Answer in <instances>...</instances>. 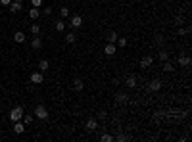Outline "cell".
<instances>
[{"label": "cell", "mask_w": 192, "mask_h": 142, "mask_svg": "<svg viewBox=\"0 0 192 142\" xmlns=\"http://www.w3.org/2000/svg\"><path fill=\"white\" fill-rule=\"evenodd\" d=\"M39 69L42 71V73L50 69V63H48V60H40V62H39Z\"/></svg>", "instance_id": "obj_15"}, {"label": "cell", "mask_w": 192, "mask_h": 142, "mask_svg": "<svg viewBox=\"0 0 192 142\" xmlns=\"http://www.w3.org/2000/svg\"><path fill=\"white\" fill-rule=\"evenodd\" d=\"M161 88V81L160 79H154L150 84H148V90H150V92H158Z\"/></svg>", "instance_id": "obj_7"}, {"label": "cell", "mask_w": 192, "mask_h": 142, "mask_svg": "<svg viewBox=\"0 0 192 142\" xmlns=\"http://www.w3.org/2000/svg\"><path fill=\"white\" fill-rule=\"evenodd\" d=\"M50 13H52V8H50V6H46V8H44V16H50Z\"/></svg>", "instance_id": "obj_34"}, {"label": "cell", "mask_w": 192, "mask_h": 142, "mask_svg": "<svg viewBox=\"0 0 192 142\" xmlns=\"http://www.w3.org/2000/svg\"><path fill=\"white\" fill-rule=\"evenodd\" d=\"M100 140H102V142H111V140H115V138H113V136H111V134H108V133H104V134H102V136H100Z\"/></svg>", "instance_id": "obj_25"}, {"label": "cell", "mask_w": 192, "mask_h": 142, "mask_svg": "<svg viewBox=\"0 0 192 142\" xmlns=\"http://www.w3.org/2000/svg\"><path fill=\"white\" fill-rule=\"evenodd\" d=\"M25 39H27V37H25L23 31H17L16 35H13V40H16V42H25Z\"/></svg>", "instance_id": "obj_16"}, {"label": "cell", "mask_w": 192, "mask_h": 142, "mask_svg": "<svg viewBox=\"0 0 192 142\" xmlns=\"http://www.w3.org/2000/svg\"><path fill=\"white\" fill-rule=\"evenodd\" d=\"M190 29H183V27H179V37H183V35H186Z\"/></svg>", "instance_id": "obj_31"}, {"label": "cell", "mask_w": 192, "mask_h": 142, "mask_svg": "<svg viewBox=\"0 0 192 142\" xmlns=\"http://www.w3.org/2000/svg\"><path fill=\"white\" fill-rule=\"evenodd\" d=\"M161 42H163V37L161 35H156V44H161Z\"/></svg>", "instance_id": "obj_32"}, {"label": "cell", "mask_w": 192, "mask_h": 142, "mask_svg": "<svg viewBox=\"0 0 192 142\" xmlns=\"http://www.w3.org/2000/svg\"><path fill=\"white\" fill-rule=\"evenodd\" d=\"M127 138H129V136H125V134H117V136H115V140H119V142H125Z\"/></svg>", "instance_id": "obj_30"}, {"label": "cell", "mask_w": 192, "mask_h": 142, "mask_svg": "<svg viewBox=\"0 0 192 142\" xmlns=\"http://www.w3.org/2000/svg\"><path fill=\"white\" fill-rule=\"evenodd\" d=\"M152 62H154V58H152V56H144V58H142V60H140V67H144V69H148V67H150V65H152Z\"/></svg>", "instance_id": "obj_10"}, {"label": "cell", "mask_w": 192, "mask_h": 142, "mask_svg": "<svg viewBox=\"0 0 192 142\" xmlns=\"http://www.w3.org/2000/svg\"><path fill=\"white\" fill-rule=\"evenodd\" d=\"M125 84H127L129 88H134V87L138 84V83H137V77H133V75H131V77H127V83H125Z\"/></svg>", "instance_id": "obj_18"}, {"label": "cell", "mask_w": 192, "mask_h": 142, "mask_svg": "<svg viewBox=\"0 0 192 142\" xmlns=\"http://www.w3.org/2000/svg\"><path fill=\"white\" fill-rule=\"evenodd\" d=\"M179 63H181V67H190V56L181 54L179 56Z\"/></svg>", "instance_id": "obj_9"}, {"label": "cell", "mask_w": 192, "mask_h": 142, "mask_svg": "<svg viewBox=\"0 0 192 142\" xmlns=\"http://www.w3.org/2000/svg\"><path fill=\"white\" fill-rule=\"evenodd\" d=\"M158 58H160V62H167L169 60V52L165 50V48H161L160 54H158Z\"/></svg>", "instance_id": "obj_17"}, {"label": "cell", "mask_w": 192, "mask_h": 142, "mask_svg": "<svg viewBox=\"0 0 192 142\" xmlns=\"http://www.w3.org/2000/svg\"><path fill=\"white\" fill-rule=\"evenodd\" d=\"M175 23H177V25H179V27H181V25L184 23V21H183V17L179 16V17H175Z\"/></svg>", "instance_id": "obj_33"}, {"label": "cell", "mask_w": 192, "mask_h": 142, "mask_svg": "<svg viewBox=\"0 0 192 142\" xmlns=\"http://www.w3.org/2000/svg\"><path fill=\"white\" fill-rule=\"evenodd\" d=\"M115 52H117V46L111 44V42H108V44L104 46V54H106V56H113Z\"/></svg>", "instance_id": "obj_6"}, {"label": "cell", "mask_w": 192, "mask_h": 142, "mask_svg": "<svg viewBox=\"0 0 192 142\" xmlns=\"http://www.w3.org/2000/svg\"><path fill=\"white\" fill-rule=\"evenodd\" d=\"M173 69H175V67H173L169 62H163V71H173Z\"/></svg>", "instance_id": "obj_27"}, {"label": "cell", "mask_w": 192, "mask_h": 142, "mask_svg": "<svg viewBox=\"0 0 192 142\" xmlns=\"http://www.w3.org/2000/svg\"><path fill=\"white\" fill-rule=\"evenodd\" d=\"M87 129H88V131H96V129H98V121H96L94 117H88V119H87Z\"/></svg>", "instance_id": "obj_11"}, {"label": "cell", "mask_w": 192, "mask_h": 142, "mask_svg": "<svg viewBox=\"0 0 192 142\" xmlns=\"http://www.w3.org/2000/svg\"><path fill=\"white\" fill-rule=\"evenodd\" d=\"M21 117H23V108H21V106L12 108V111H10V121H12V123L21 121Z\"/></svg>", "instance_id": "obj_1"}, {"label": "cell", "mask_w": 192, "mask_h": 142, "mask_svg": "<svg viewBox=\"0 0 192 142\" xmlns=\"http://www.w3.org/2000/svg\"><path fill=\"white\" fill-rule=\"evenodd\" d=\"M31 33H33V35H39V33H40V27H39L37 23H35V25H31Z\"/></svg>", "instance_id": "obj_28"}, {"label": "cell", "mask_w": 192, "mask_h": 142, "mask_svg": "<svg viewBox=\"0 0 192 142\" xmlns=\"http://www.w3.org/2000/svg\"><path fill=\"white\" fill-rule=\"evenodd\" d=\"M31 83L33 84H42L44 83V75H42V71H35L31 75Z\"/></svg>", "instance_id": "obj_3"}, {"label": "cell", "mask_w": 192, "mask_h": 142, "mask_svg": "<svg viewBox=\"0 0 192 142\" xmlns=\"http://www.w3.org/2000/svg\"><path fill=\"white\" fill-rule=\"evenodd\" d=\"M119 35L115 31H110V33H106V42H111V44H115V40H117Z\"/></svg>", "instance_id": "obj_14"}, {"label": "cell", "mask_w": 192, "mask_h": 142, "mask_svg": "<svg viewBox=\"0 0 192 142\" xmlns=\"http://www.w3.org/2000/svg\"><path fill=\"white\" fill-rule=\"evenodd\" d=\"M69 25L73 27V29H77V27H81V25H83V17H81V16H73V17L69 19Z\"/></svg>", "instance_id": "obj_5"}, {"label": "cell", "mask_w": 192, "mask_h": 142, "mask_svg": "<svg viewBox=\"0 0 192 142\" xmlns=\"http://www.w3.org/2000/svg\"><path fill=\"white\" fill-rule=\"evenodd\" d=\"M83 87H85V84H83V81H81V79H75V81H73V88H75L77 92H81V90H83Z\"/></svg>", "instance_id": "obj_21"}, {"label": "cell", "mask_w": 192, "mask_h": 142, "mask_svg": "<svg viewBox=\"0 0 192 142\" xmlns=\"http://www.w3.org/2000/svg\"><path fill=\"white\" fill-rule=\"evenodd\" d=\"M106 117H108V113H106V111H100V113H98V119H106Z\"/></svg>", "instance_id": "obj_35"}, {"label": "cell", "mask_w": 192, "mask_h": 142, "mask_svg": "<svg viewBox=\"0 0 192 142\" xmlns=\"http://www.w3.org/2000/svg\"><path fill=\"white\" fill-rule=\"evenodd\" d=\"M21 10H23L21 0H13V2L10 4V12H12V13H17V12H21Z\"/></svg>", "instance_id": "obj_4"}, {"label": "cell", "mask_w": 192, "mask_h": 142, "mask_svg": "<svg viewBox=\"0 0 192 142\" xmlns=\"http://www.w3.org/2000/svg\"><path fill=\"white\" fill-rule=\"evenodd\" d=\"M0 4H2V6H10L12 0H0Z\"/></svg>", "instance_id": "obj_36"}, {"label": "cell", "mask_w": 192, "mask_h": 142, "mask_svg": "<svg viewBox=\"0 0 192 142\" xmlns=\"http://www.w3.org/2000/svg\"><path fill=\"white\" fill-rule=\"evenodd\" d=\"M35 117L44 121V119H48V110L44 108V106H37V108H35Z\"/></svg>", "instance_id": "obj_2"}, {"label": "cell", "mask_w": 192, "mask_h": 142, "mask_svg": "<svg viewBox=\"0 0 192 142\" xmlns=\"http://www.w3.org/2000/svg\"><path fill=\"white\" fill-rule=\"evenodd\" d=\"M77 40V35L75 33H67L66 35V42H69V44H71V42H75Z\"/></svg>", "instance_id": "obj_23"}, {"label": "cell", "mask_w": 192, "mask_h": 142, "mask_svg": "<svg viewBox=\"0 0 192 142\" xmlns=\"http://www.w3.org/2000/svg\"><path fill=\"white\" fill-rule=\"evenodd\" d=\"M23 131H25V123L23 121H16V123H13V133H16V134H21Z\"/></svg>", "instance_id": "obj_13"}, {"label": "cell", "mask_w": 192, "mask_h": 142, "mask_svg": "<svg viewBox=\"0 0 192 142\" xmlns=\"http://www.w3.org/2000/svg\"><path fill=\"white\" fill-rule=\"evenodd\" d=\"M115 44H117L119 48H125V46H127V39H125V37H117Z\"/></svg>", "instance_id": "obj_22"}, {"label": "cell", "mask_w": 192, "mask_h": 142, "mask_svg": "<svg viewBox=\"0 0 192 142\" xmlns=\"http://www.w3.org/2000/svg\"><path fill=\"white\" fill-rule=\"evenodd\" d=\"M54 27H56V31H58V33H62L63 29H66V23H63V21H56Z\"/></svg>", "instance_id": "obj_24"}, {"label": "cell", "mask_w": 192, "mask_h": 142, "mask_svg": "<svg viewBox=\"0 0 192 142\" xmlns=\"http://www.w3.org/2000/svg\"><path fill=\"white\" fill-rule=\"evenodd\" d=\"M115 102L123 106V104H127V102H129V96H127L125 92H117V94H115Z\"/></svg>", "instance_id": "obj_8"}, {"label": "cell", "mask_w": 192, "mask_h": 142, "mask_svg": "<svg viewBox=\"0 0 192 142\" xmlns=\"http://www.w3.org/2000/svg\"><path fill=\"white\" fill-rule=\"evenodd\" d=\"M60 16L66 19V17H69V10L66 8V6H63V8H60Z\"/></svg>", "instance_id": "obj_26"}, {"label": "cell", "mask_w": 192, "mask_h": 142, "mask_svg": "<svg viewBox=\"0 0 192 142\" xmlns=\"http://www.w3.org/2000/svg\"><path fill=\"white\" fill-rule=\"evenodd\" d=\"M21 121H23L25 125H31V123L35 121V115H29V113L25 115V113H23V117H21Z\"/></svg>", "instance_id": "obj_20"}, {"label": "cell", "mask_w": 192, "mask_h": 142, "mask_svg": "<svg viewBox=\"0 0 192 142\" xmlns=\"http://www.w3.org/2000/svg\"><path fill=\"white\" fill-rule=\"evenodd\" d=\"M39 16H40V10L33 6V8L29 10V17H31V19H39Z\"/></svg>", "instance_id": "obj_19"}, {"label": "cell", "mask_w": 192, "mask_h": 142, "mask_svg": "<svg viewBox=\"0 0 192 142\" xmlns=\"http://www.w3.org/2000/svg\"><path fill=\"white\" fill-rule=\"evenodd\" d=\"M31 4L35 6V8H40V6H42V0H31Z\"/></svg>", "instance_id": "obj_29"}, {"label": "cell", "mask_w": 192, "mask_h": 142, "mask_svg": "<svg viewBox=\"0 0 192 142\" xmlns=\"http://www.w3.org/2000/svg\"><path fill=\"white\" fill-rule=\"evenodd\" d=\"M31 48H33V50H40V48H42V39L40 37H35L31 40Z\"/></svg>", "instance_id": "obj_12"}]
</instances>
